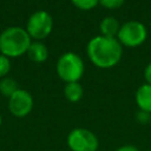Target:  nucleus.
<instances>
[{
    "label": "nucleus",
    "instance_id": "1",
    "mask_svg": "<svg viewBox=\"0 0 151 151\" xmlns=\"http://www.w3.org/2000/svg\"><path fill=\"white\" fill-rule=\"evenodd\" d=\"M86 52L94 66L99 68H111L120 61L123 57V46L117 38L99 34L90 39Z\"/></svg>",
    "mask_w": 151,
    "mask_h": 151
},
{
    "label": "nucleus",
    "instance_id": "2",
    "mask_svg": "<svg viewBox=\"0 0 151 151\" xmlns=\"http://www.w3.org/2000/svg\"><path fill=\"white\" fill-rule=\"evenodd\" d=\"M31 39L26 29L18 26L8 27L0 34V52L7 58L20 57L27 53Z\"/></svg>",
    "mask_w": 151,
    "mask_h": 151
},
{
    "label": "nucleus",
    "instance_id": "3",
    "mask_svg": "<svg viewBox=\"0 0 151 151\" xmlns=\"http://www.w3.org/2000/svg\"><path fill=\"white\" fill-rule=\"evenodd\" d=\"M55 70L59 78L67 84L80 80L85 72V65L80 55L73 52H66L59 57Z\"/></svg>",
    "mask_w": 151,
    "mask_h": 151
},
{
    "label": "nucleus",
    "instance_id": "4",
    "mask_svg": "<svg viewBox=\"0 0 151 151\" xmlns=\"http://www.w3.org/2000/svg\"><path fill=\"white\" fill-rule=\"evenodd\" d=\"M147 37V29L145 25L138 20H130L120 25L119 32L117 34L118 41L122 46L137 47L142 45Z\"/></svg>",
    "mask_w": 151,
    "mask_h": 151
},
{
    "label": "nucleus",
    "instance_id": "5",
    "mask_svg": "<svg viewBox=\"0 0 151 151\" xmlns=\"http://www.w3.org/2000/svg\"><path fill=\"white\" fill-rule=\"evenodd\" d=\"M71 151H98L99 140L94 132L85 127L72 129L66 138Z\"/></svg>",
    "mask_w": 151,
    "mask_h": 151
},
{
    "label": "nucleus",
    "instance_id": "6",
    "mask_svg": "<svg viewBox=\"0 0 151 151\" xmlns=\"http://www.w3.org/2000/svg\"><path fill=\"white\" fill-rule=\"evenodd\" d=\"M53 28V19L51 14L46 11H37L34 12L27 20L26 31L31 38L35 40L45 39L50 35Z\"/></svg>",
    "mask_w": 151,
    "mask_h": 151
},
{
    "label": "nucleus",
    "instance_id": "7",
    "mask_svg": "<svg viewBox=\"0 0 151 151\" xmlns=\"http://www.w3.org/2000/svg\"><path fill=\"white\" fill-rule=\"evenodd\" d=\"M32 94L22 88H18L8 98V110L17 118H24L28 116L33 109Z\"/></svg>",
    "mask_w": 151,
    "mask_h": 151
},
{
    "label": "nucleus",
    "instance_id": "8",
    "mask_svg": "<svg viewBox=\"0 0 151 151\" xmlns=\"http://www.w3.org/2000/svg\"><path fill=\"white\" fill-rule=\"evenodd\" d=\"M136 104L140 111L151 113V85L143 84L136 91Z\"/></svg>",
    "mask_w": 151,
    "mask_h": 151
},
{
    "label": "nucleus",
    "instance_id": "9",
    "mask_svg": "<svg viewBox=\"0 0 151 151\" xmlns=\"http://www.w3.org/2000/svg\"><path fill=\"white\" fill-rule=\"evenodd\" d=\"M27 55L34 63H44L48 58V50L44 42L34 41L31 42L27 50Z\"/></svg>",
    "mask_w": 151,
    "mask_h": 151
},
{
    "label": "nucleus",
    "instance_id": "10",
    "mask_svg": "<svg viewBox=\"0 0 151 151\" xmlns=\"http://www.w3.org/2000/svg\"><path fill=\"white\" fill-rule=\"evenodd\" d=\"M119 28H120V24L114 17H105L100 20L99 31L101 35L116 38L119 32Z\"/></svg>",
    "mask_w": 151,
    "mask_h": 151
},
{
    "label": "nucleus",
    "instance_id": "11",
    "mask_svg": "<svg viewBox=\"0 0 151 151\" xmlns=\"http://www.w3.org/2000/svg\"><path fill=\"white\" fill-rule=\"evenodd\" d=\"M64 96L71 103L79 101L84 96V87L79 81L67 83L64 87Z\"/></svg>",
    "mask_w": 151,
    "mask_h": 151
},
{
    "label": "nucleus",
    "instance_id": "12",
    "mask_svg": "<svg viewBox=\"0 0 151 151\" xmlns=\"http://www.w3.org/2000/svg\"><path fill=\"white\" fill-rule=\"evenodd\" d=\"M18 90V84L12 78H4L0 81V93L4 97L9 98Z\"/></svg>",
    "mask_w": 151,
    "mask_h": 151
},
{
    "label": "nucleus",
    "instance_id": "13",
    "mask_svg": "<svg viewBox=\"0 0 151 151\" xmlns=\"http://www.w3.org/2000/svg\"><path fill=\"white\" fill-rule=\"evenodd\" d=\"M71 2L79 9L90 11L99 4V0H71Z\"/></svg>",
    "mask_w": 151,
    "mask_h": 151
},
{
    "label": "nucleus",
    "instance_id": "14",
    "mask_svg": "<svg viewBox=\"0 0 151 151\" xmlns=\"http://www.w3.org/2000/svg\"><path fill=\"white\" fill-rule=\"evenodd\" d=\"M9 68H11L9 58H7V57H5L4 54L0 53V78L5 77L9 72Z\"/></svg>",
    "mask_w": 151,
    "mask_h": 151
},
{
    "label": "nucleus",
    "instance_id": "15",
    "mask_svg": "<svg viewBox=\"0 0 151 151\" xmlns=\"http://www.w3.org/2000/svg\"><path fill=\"white\" fill-rule=\"evenodd\" d=\"M124 1L125 0H99V4L107 9H116L119 8L124 4Z\"/></svg>",
    "mask_w": 151,
    "mask_h": 151
},
{
    "label": "nucleus",
    "instance_id": "16",
    "mask_svg": "<svg viewBox=\"0 0 151 151\" xmlns=\"http://www.w3.org/2000/svg\"><path fill=\"white\" fill-rule=\"evenodd\" d=\"M136 119L138 123H142V124H146L151 120V113L149 112H145V111H138L137 114H136Z\"/></svg>",
    "mask_w": 151,
    "mask_h": 151
},
{
    "label": "nucleus",
    "instance_id": "17",
    "mask_svg": "<svg viewBox=\"0 0 151 151\" xmlns=\"http://www.w3.org/2000/svg\"><path fill=\"white\" fill-rule=\"evenodd\" d=\"M116 151H139V149H138L136 145L125 144V145H120L119 147H117Z\"/></svg>",
    "mask_w": 151,
    "mask_h": 151
},
{
    "label": "nucleus",
    "instance_id": "18",
    "mask_svg": "<svg viewBox=\"0 0 151 151\" xmlns=\"http://www.w3.org/2000/svg\"><path fill=\"white\" fill-rule=\"evenodd\" d=\"M144 78L146 80V84L151 85V63H149L144 70Z\"/></svg>",
    "mask_w": 151,
    "mask_h": 151
},
{
    "label": "nucleus",
    "instance_id": "19",
    "mask_svg": "<svg viewBox=\"0 0 151 151\" xmlns=\"http://www.w3.org/2000/svg\"><path fill=\"white\" fill-rule=\"evenodd\" d=\"M1 124H2V117H1V114H0V126H1Z\"/></svg>",
    "mask_w": 151,
    "mask_h": 151
},
{
    "label": "nucleus",
    "instance_id": "20",
    "mask_svg": "<svg viewBox=\"0 0 151 151\" xmlns=\"http://www.w3.org/2000/svg\"><path fill=\"white\" fill-rule=\"evenodd\" d=\"M150 151H151V150H150Z\"/></svg>",
    "mask_w": 151,
    "mask_h": 151
}]
</instances>
